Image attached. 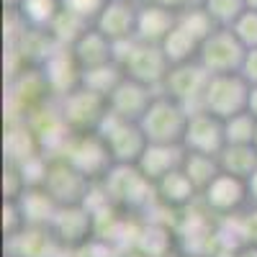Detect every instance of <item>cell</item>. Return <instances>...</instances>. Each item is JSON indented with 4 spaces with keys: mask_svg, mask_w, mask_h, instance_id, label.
Returning <instances> with one entry per match:
<instances>
[{
    "mask_svg": "<svg viewBox=\"0 0 257 257\" xmlns=\"http://www.w3.org/2000/svg\"><path fill=\"white\" fill-rule=\"evenodd\" d=\"M239 72L244 75V80L249 85H257V47L254 49H247V57L242 62V70Z\"/></svg>",
    "mask_w": 257,
    "mask_h": 257,
    "instance_id": "d590c367",
    "label": "cell"
},
{
    "mask_svg": "<svg viewBox=\"0 0 257 257\" xmlns=\"http://www.w3.org/2000/svg\"><path fill=\"white\" fill-rule=\"evenodd\" d=\"M178 24V11L157 6V3H139L137 11V39L147 44H162L167 34Z\"/></svg>",
    "mask_w": 257,
    "mask_h": 257,
    "instance_id": "ac0fdd59",
    "label": "cell"
},
{
    "mask_svg": "<svg viewBox=\"0 0 257 257\" xmlns=\"http://www.w3.org/2000/svg\"><path fill=\"white\" fill-rule=\"evenodd\" d=\"M162 49L167 54V59L173 64H183L190 59H198V49H201V41L193 36L188 29H183L180 24H175V29L167 34V39L162 41Z\"/></svg>",
    "mask_w": 257,
    "mask_h": 257,
    "instance_id": "4316f807",
    "label": "cell"
},
{
    "mask_svg": "<svg viewBox=\"0 0 257 257\" xmlns=\"http://www.w3.org/2000/svg\"><path fill=\"white\" fill-rule=\"evenodd\" d=\"M203 8L216 26H234V21L247 11V0H206Z\"/></svg>",
    "mask_w": 257,
    "mask_h": 257,
    "instance_id": "1f68e13d",
    "label": "cell"
},
{
    "mask_svg": "<svg viewBox=\"0 0 257 257\" xmlns=\"http://www.w3.org/2000/svg\"><path fill=\"white\" fill-rule=\"evenodd\" d=\"M247 193H249V206H257V170L247 180Z\"/></svg>",
    "mask_w": 257,
    "mask_h": 257,
    "instance_id": "8d00e7d4",
    "label": "cell"
},
{
    "mask_svg": "<svg viewBox=\"0 0 257 257\" xmlns=\"http://www.w3.org/2000/svg\"><path fill=\"white\" fill-rule=\"evenodd\" d=\"M21 213H24L26 226H49L59 203L52 198V193L44 185H26V190L16 198Z\"/></svg>",
    "mask_w": 257,
    "mask_h": 257,
    "instance_id": "603a6c76",
    "label": "cell"
},
{
    "mask_svg": "<svg viewBox=\"0 0 257 257\" xmlns=\"http://www.w3.org/2000/svg\"><path fill=\"white\" fill-rule=\"evenodd\" d=\"M39 67H41V72H44L47 85H49V90H52L54 98L67 95L70 90H75L77 85L82 82V67L77 64V59H75L70 47L57 44L52 49V54L41 62Z\"/></svg>",
    "mask_w": 257,
    "mask_h": 257,
    "instance_id": "5bb4252c",
    "label": "cell"
},
{
    "mask_svg": "<svg viewBox=\"0 0 257 257\" xmlns=\"http://www.w3.org/2000/svg\"><path fill=\"white\" fill-rule=\"evenodd\" d=\"M254 144H257V139H254Z\"/></svg>",
    "mask_w": 257,
    "mask_h": 257,
    "instance_id": "7bdbcfd3",
    "label": "cell"
},
{
    "mask_svg": "<svg viewBox=\"0 0 257 257\" xmlns=\"http://www.w3.org/2000/svg\"><path fill=\"white\" fill-rule=\"evenodd\" d=\"M208 80H211V72L198 59H190V62L173 64V67H170V75L162 85V93L185 103L190 108V113L203 111V93H206Z\"/></svg>",
    "mask_w": 257,
    "mask_h": 257,
    "instance_id": "30bf717a",
    "label": "cell"
},
{
    "mask_svg": "<svg viewBox=\"0 0 257 257\" xmlns=\"http://www.w3.org/2000/svg\"><path fill=\"white\" fill-rule=\"evenodd\" d=\"M201 201H203V208L208 213H213V216H221V219L234 216V213H239L244 206H249L247 180L221 170V173L203 188Z\"/></svg>",
    "mask_w": 257,
    "mask_h": 257,
    "instance_id": "8fae6325",
    "label": "cell"
},
{
    "mask_svg": "<svg viewBox=\"0 0 257 257\" xmlns=\"http://www.w3.org/2000/svg\"><path fill=\"white\" fill-rule=\"evenodd\" d=\"M242 247H257V206H247L237 213Z\"/></svg>",
    "mask_w": 257,
    "mask_h": 257,
    "instance_id": "e575fe53",
    "label": "cell"
},
{
    "mask_svg": "<svg viewBox=\"0 0 257 257\" xmlns=\"http://www.w3.org/2000/svg\"><path fill=\"white\" fill-rule=\"evenodd\" d=\"M219 165L224 173L249 180L257 170V144H226L219 155Z\"/></svg>",
    "mask_w": 257,
    "mask_h": 257,
    "instance_id": "484cf974",
    "label": "cell"
},
{
    "mask_svg": "<svg viewBox=\"0 0 257 257\" xmlns=\"http://www.w3.org/2000/svg\"><path fill=\"white\" fill-rule=\"evenodd\" d=\"M188 121H190L188 105L160 90L155 100L149 103L147 113L139 118V126L149 144H183Z\"/></svg>",
    "mask_w": 257,
    "mask_h": 257,
    "instance_id": "7a4b0ae2",
    "label": "cell"
},
{
    "mask_svg": "<svg viewBox=\"0 0 257 257\" xmlns=\"http://www.w3.org/2000/svg\"><path fill=\"white\" fill-rule=\"evenodd\" d=\"M59 157H64L70 165H75L82 175H88L93 183L103 180L108 170L116 165L111 157V149L98 132H72L64 142Z\"/></svg>",
    "mask_w": 257,
    "mask_h": 257,
    "instance_id": "277c9868",
    "label": "cell"
},
{
    "mask_svg": "<svg viewBox=\"0 0 257 257\" xmlns=\"http://www.w3.org/2000/svg\"><path fill=\"white\" fill-rule=\"evenodd\" d=\"M90 29V24L88 21H82L80 16H75V13H70V11H59V16L54 18V24L49 26V34H52V39L57 41V44H62V47H72L75 41Z\"/></svg>",
    "mask_w": 257,
    "mask_h": 257,
    "instance_id": "f546056e",
    "label": "cell"
},
{
    "mask_svg": "<svg viewBox=\"0 0 257 257\" xmlns=\"http://www.w3.org/2000/svg\"><path fill=\"white\" fill-rule=\"evenodd\" d=\"M98 134L105 139V144H108L113 162H123V165H137L139 157L144 155L147 144H149L139 121L121 118L111 111L103 116V121L98 126Z\"/></svg>",
    "mask_w": 257,
    "mask_h": 257,
    "instance_id": "52a82bcc",
    "label": "cell"
},
{
    "mask_svg": "<svg viewBox=\"0 0 257 257\" xmlns=\"http://www.w3.org/2000/svg\"><path fill=\"white\" fill-rule=\"evenodd\" d=\"M247 111L257 118V85H252V90H249V103H247Z\"/></svg>",
    "mask_w": 257,
    "mask_h": 257,
    "instance_id": "f35d334b",
    "label": "cell"
},
{
    "mask_svg": "<svg viewBox=\"0 0 257 257\" xmlns=\"http://www.w3.org/2000/svg\"><path fill=\"white\" fill-rule=\"evenodd\" d=\"M188 6H206V0H185V8Z\"/></svg>",
    "mask_w": 257,
    "mask_h": 257,
    "instance_id": "ab89813d",
    "label": "cell"
},
{
    "mask_svg": "<svg viewBox=\"0 0 257 257\" xmlns=\"http://www.w3.org/2000/svg\"><path fill=\"white\" fill-rule=\"evenodd\" d=\"M139 3H157V6H167V8H185V0H139Z\"/></svg>",
    "mask_w": 257,
    "mask_h": 257,
    "instance_id": "74e56055",
    "label": "cell"
},
{
    "mask_svg": "<svg viewBox=\"0 0 257 257\" xmlns=\"http://www.w3.org/2000/svg\"><path fill=\"white\" fill-rule=\"evenodd\" d=\"M57 100L70 132H98L103 116L108 113V98L85 88V85H77L75 90Z\"/></svg>",
    "mask_w": 257,
    "mask_h": 257,
    "instance_id": "ba28073f",
    "label": "cell"
},
{
    "mask_svg": "<svg viewBox=\"0 0 257 257\" xmlns=\"http://www.w3.org/2000/svg\"><path fill=\"white\" fill-rule=\"evenodd\" d=\"M54 239L59 242L62 249H77L82 244H88L95 237V216L93 211L77 203V206H59V211L54 213V219L49 224Z\"/></svg>",
    "mask_w": 257,
    "mask_h": 257,
    "instance_id": "7c38bea8",
    "label": "cell"
},
{
    "mask_svg": "<svg viewBox=\"0 0 257 257\" xmlns=\"http://www.w3.org/2000/svg\"><path fill=\"white\" fill-rule=\"evenodd\" d=\"M247 8H257V0H247Z\"/></svg>",
    "mask_w": 257,
    "mask_h": 257,
    "instance_id": "60d3db41",
    "label": "cell"
},
{
    "mask_svg": "<svg viewBox=\"0 0 257 257\" xmlns=\"http://www.w3.org/2000/svg\"><path fill=\"white\" fill-rule=\"evenodd\" d=\"M44 185L52 198L59 203V206H77V203H85L93 190V180L88 175H82L75 165H70L64 157H54L49 160V167H47V175H44Z\"/></svg>",
    "mask_w": 257,
    "mask_h": 257,
    "instance_id": "9c48e42d",
    "label": "cell"
},
{
    "mask_svg": "<svg viewBox=\"0 0 257 257\" xmlns=\"http://www.w3.org/2000/svg\"><path fill=\"white\" fill-rule=\"evenodd\" d=\"M41 152V144L36 139V134L31 132V126L26 123V118L13 121L6 132V155L8 162L13 165H24L26 160L36 157Z\"/></svg>",
    "mask_w": 257,
    "mask_h": 257,
    "instance_id": "cb8c5ba5",
    "label": "cell"
},
{
    "mask_svg": "<svg viewBox=\"0 0 257 257\" xmlns=\"http://www.w3.org/2000/svg\"><path fill=\"white\" fill-rule=\"evenodd\" d=\"M183 147L188 149V152H201V155L219 157L221 149L226 147L224 118L213 116L208 111H193L190 121H188V128H185Z\"/></svg>",
    "mask_w": 257,
    "mask_h": 257,
    "instance_id": "4fadbf2b",
    "label": "cell"
},
{
    "mask_svg": "<svg viewBox=\"0 0 257 257\" xmlns=\"http://www.w3.org/2000/svg\"><path fill=\"white\" fill-rule=\"evenodd\" d=\"M231 31L239 36V41L247 49H254L257 47V8H247L237 21H234Z\"/></svg>",
    "mask_w": 257,
    "mask_h": 257,
    "instance_id": "d6a6232c",
    "label": "cell"
},
{
    "mask_svg": "<svg viewBox=\"0 0 257 257\" xmlns=\"http://www.w3.org/2000/svg\"><path fill=\"white\" fill-rule=\"evenodd\" d=\"M244 57H247V47L231 31V26H216L201 41V49H198V62L211 75L239 72Z\"/></svg>",
    "mask_w": 257,
    "mask_h": 257,
    "instance_id": "8992f818",
    "label": "cell"
},
{
    "mask_svg": "<svg viewBox=\"0 0 257 257\" xmlns=\"http://www.w3.org/2000/svg\"><path fill=\"white\" fill-rule=\"evenodd\" d=\"M11 11H16L21 24H26L29 29L49 31V26L62 11V0H18L16 8Z\"/></svg>",
    "mask_w": 257,
    "mask_h": 257,
    "instance_id": "d4e9b609",
    "label": "cell"
},
{
    "mask_svg": "<svg viewBox=\"0 0 257 257\" xmlns=\"http://www.w3.org/2000/svg\"><path fill=\"white\" fill-rule=\"evenodd\" d=\"M118 3H137V0H118Z\"/></svg>",
    "mask_w": 257,
    "mask_h": 257,
    "instance_id": "b9f144b4",
    "label": "cell"
},
{
    "mask_svg": "<svg viewBox=\"0 0 257 257\" xmlns=\"http://www.w3.org/2000/svg\"><path fill=\"white\" fill-rule=\"evenodd\" d=\"M11 98L21 105V111H24V118L36 108V105L47 103L52 95L49 85H47V77L44 72H41V67H36V64H26L24 70H21V75L13 80V88H11Z\"/></svg>",
    "mask_w": 257,
    "mask_h": 257,
    "instance_id": "d6986e66",
    "label": "cell"
},
{
    "mask_svg": "<svg viewBox=\"0 0 257 257\" xmlns=\"http://www.w3.org/2000/svg\"><path fill=\"white\" fill-rule=\"evenodd\" d=\"M252 85L244 80L242 72H224V75H211L206 93H203V111L229 118L247 111Z\"/></svg>",
    "mask_w": 257,
    "mask_h": 257,
    "instance_id": "5b68a950",
    "label": "cell"
},
{
    "mask_svg": "<svg viewBox=\"0 0 257 257\" xmlns=\"http://www.w3.org/2000/svg\"><path fill=\"white\" fill-rule=\"evenodd\" d=\"M155 95H157L155 88H149V85H144L139 80L123 77L116 85V90L108 95V111L121 118H128V121H139L147 113L149 103L155 100Z\"/></svg>",
    "mask_w": 257,
    "mask_h": 257,
    "instance_id": "9a60e30c",
    "label": "cell"
},
{
    "mask_svg": "<svg viewBox=\"0 0 257 257\" xmlns=\"http://www.w3.org/2000/svg\"><path fill=\"white\" fill-rule=\"evenodd\" d=\"M183 170H185V175L193 180V185L198 188V193H203V188L221 173V165H219V157H213V155L188 152V149H185Z\"/></svg>",
    "mask_w": 257,
    "mask_h": 257,
    "instance_id": "83f0119b",
    "label": "cell"
},
{
    "mask_svg": "<svg viewBox=\"0 0 257 257\" xmlns=\"http://www.w3.org/2000/svg\"><path fill=\"white\" fill-rule=\"evenodd\" d=\"M105 196L111 198V203H116L118 208L123 211H142L152 203L157 196H155V183L149 180L137 165H123V162H116L108 175L100 180Z\"/></svg>",
    "mask_w": 257,
    "mask_h": 257,
    "instance_id": "3957f363",
    "label": "cell"
},
{
    "mask_svg": "<svg viewBox=\"0 0 257 257\" xmlns=\"http://www.w3.org/2000/svg\"><path fill=\"white\" fill-rule=\"evenodd\" d=\"M226 128V144H254L257 139V118L249 111L224 118Z\"/></svg>",
    "mask_w": 257,
    "mask_h": 257,
    "instance_id": "4dcf8cb0",
    "label": "cell"
},
{
    "mask_svg": "<svg viewBox=\"0 0 257 257\" xmlns=\"http://www.w3.org/2000/svg\"><path fill=\"white\" fill-rule=\"evenodd\" d=\"M70 49L82 70H93V67H100V64L116 62V44L95 26H90Z\"/></svg>",
    "mask_w": 257,
    "mask_h": 257,
    "instance_id": "ffe728a7",
    "label": "cell"
},
{
    "mask_svg": "<svg viewBox=\"0 0 257 257\" xmlns=\"http://www.w3.org/2000/svg\"><path fill=\"white\" fill-rule=\"evenodd\" d=\"M116 62L121 64L126 77L139 80L155 90H162L170 67H173L162 44H147V41L139 39H128L116 44Z\"/></svg>",
    "mask_w": 257,
    "mask_h": 257,
    "instance_id": "6da1fadb",
    "label": "cell"
},
{
    "mask_svg": "<svg viewBox=\"0 0 257 257\" xmlns=\"http://www.w3.org/2000/svg\"><path fill=\"white\" fill-rule=\"evenodd\" d=\"M8 257H59V242L49 226H24L6 237Z\"/></svg>",
    "mask_w": 257,
    "mask_h": 257,
    "instance_id": "2e32d148",
    "label": "cell"
},
{
    "mask_svg": "<svg viewBox=\"0 0 257 257\" xmlns=\"http://www.w3.org/2000/svg\"><path fill=\"white\" fill-rule=\"evenodd\" d=\"M137 3H118V0H108L105 8L100 11V16L95 18V29L103 31L113 44L121 41L137 39Z\"/></svg>",
    "mask_w": 257,
    "mask_h": 257,
    "instance_id": "e0dca14e",
    "label": "cell"
},
{
    "mask_svg": "<svg viewBox=\"0 0 257 257\" xmlns=\"http://www.w3.org/2000/svg\"><path fill=\"white\" fill-rule=\"evenodd\" d=\"M155 196L167 208H188V206L196 203V198L201 196V193H198L196 185H193V180L185 175V170L178 167V170L167 173L165 178H160L155 183Z\"/></svg>",
    "mask_w": 257,
    "mask_h": 257,
    "instance_id": "7402d4cb",
    "label": "cell"
},
{
    "mask_svg": "<svg viewBox=\"0 0 257 257\" xmlns=\"http://www.w3.org/2000/svg\"><path fill=\"white\" fill-rule=\"evenodd\" d=\"M123 77L126 75L121 70V64L118 62H108V64H100V67H93V70H82V82L80 85H85V88H90V90L108 98Z\"/></svg>",
    "mask_w": 257,
    "mask_h": 257,
    "instance_id": "f1b7e54d",
    "label": "cell"
},
{
    "mask_svg": "<svg viewBox=\"0 0 257 257\" xmlns=\"http://www.w3.org/2000/svg\"><path fill=\"white\" fill-rule=\"evenodd\" d=\"M183 160H185V147L183 144H147L137 167L152 183H157L167 173L183 167Z\"/></svg>",
    "mask_w": 257,
    "mask_h": 257,
    "instance_id": "44dd1931",
    "label": "cell"
},
{
    "mask_svg": "<svg viewBox=\"0 0 257 257\" xmlns=\"http://www.w3.org/2000/svg\"><path fill=\"white\" fill-rule=\"evenodd\" d=\"M105 3H108V0H62V8L80 16L82 21H88L93 26L95 18L100 16V11L105 8Z\"/></svg>",
    "mask_w": 257,
    "mask_h": 257,
    "instance_id": "836d02e7",
    "label": "cell"
}]
</instances>
